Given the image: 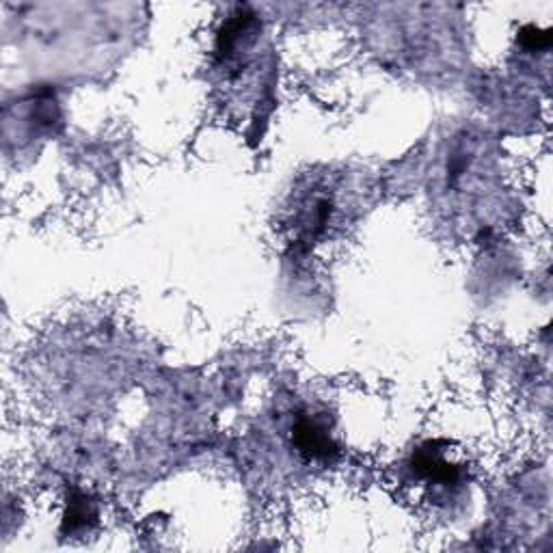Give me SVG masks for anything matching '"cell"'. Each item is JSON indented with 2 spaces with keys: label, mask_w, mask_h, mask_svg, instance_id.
<instances>
[{
  "label": "cell",
  "mask_w": 553,
  "mask_h": 553,
  "mask_svg": "<svg viewBox=\"0 0 553 553\" xmlns=\"http://www.w3.org/2000/svg\"><path fill=\"white\" fill-rule=\"evenodd\" d=\"M413 471L430 487L450 491L465 478V465L456 463L448 450H441L439 443H426L413 456Z\"/></svg>",
  "instance_id": "1"
},
{
  "label": "cell",
  "mask_w": 553,
  "mask_h": 553,
  "mask_svg": "<svg viewBox=\"0 0 553 553\" xmlns=\"http://www.w3.org/2000/svg\"><path fill=\"white\" fill-rule=\"evenodd\" d=\"M292 445L305 461H329L337 454V443L329 426L316 415H299L292 426Z\"/></svg>",
  "instance_id": "2"
},
{
  "label": "cell",
  "mask_w": 553,
  "mask_h": 553,
  "mask_svg": "<svg viewBox=\"0 0 553 553\" xmlns=\"http://www.w3.org/2000/svg\"><path fill=\"white\" fill-rule=\"evenodd\" d=\"M98 519V510L96 504L85 493H74L70 497V504H67V515H65V525L70 528V532L78 530H87L91 523H96Z\"/></svg>",
  "instance_id": "3"
},
{
  "label": "cell",
  "mask_w": 553,
  "mask_h": 553,
  "mask_svg": "<svg viewBox=\"0 0 553 553\" xmlns=\"http://www.w3.org/2000/svg\"><path fill=\"white\" fill-rule=\"evenodd\" d=\"M521 39V44L528 48V50H543L549 46L551 42V37L547 31H541V29H536V26H525V29L521 31L519 35Z\"/></svg>",
  "instance_id": "4"
}]
</instances>
